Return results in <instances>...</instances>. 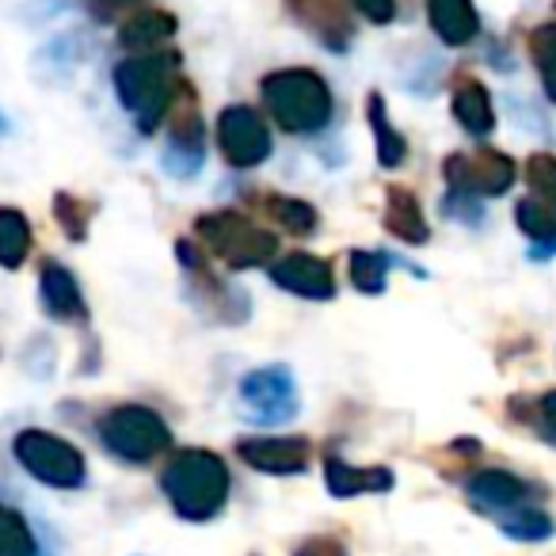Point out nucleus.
Listing matches in <instances>:
<instances>
[{
	"label": "nucleus",
	"instance_id": "32",
	"mask_svg": "<svg viewBox=\"0 0 556 556\" xmlns=\"http://www.w3.org/2000/svg\"><path fill=\"white\" fill-rule=\"evenodd\" d=\"M358 12H363V20H370V24L386 27L396 20V0H351Z\"/></svg>",
	"mask_w": 556,
	"mask_h": 556
},
{
	"label": "nucleus",
	"instance_id": "7",
	"mask_svg": "<svg viewBox=\"0 0 556 556\" xmlns=\"http://www.w3.org/2000/svg\"><path fill=\"white\" fill-rule=\"evenodd\" d=\"M237 396L240 408H244V419H252L260 427L290 424L298 416V381L294 370L282 363L248 370L237 386Z\"/></svg>",
	"mask_w": 556,
	"mask_h": 556
},
{
	"label": "nucleus",
	"instance_id": "9",
	"mask_svg": "<svg viewBox=\"0 0 556 556\" xmlns=\"http://www.w3.org/2000/svg\"><path fill=\"white\" fill-rule=\"evenodd\" d=\"M214 138L222 156L229 161V168H260L270 156V149H275L267 118L255 108H248V103L222 108V115L214 123Z\"/></svg>",
	"mask_w": 556,
	"mask_h": 556
},
{
	"label": "nucleus",
	"instance_id": "2",
	"mask_svg": "<svg viewBox=\"0 0 556 556\" xmlns=\"http://www.w3.org/2000/svg\"><path fill=\"white\" fill-rule=\"evenodd\" d=\"M161 492L184 522H210L229 503V465L214 450L187 446L179 454H172L168 465L161 469Z\"/></svg>",
	"mask_w": 556,
	"mask_h": 556
},
{
	"label": "nucleus",
	"instance_id": "30",
	"mask_svg": "<svg viewBox=\"0 0 556 556\" xmlns=\"http://www.w3.org/2000/svg\"><path fill=\"white\" fill-rule=\"evenodd\" d=\"M54 217H58V225L65 229V237L70 240H85L88 237V202H80L77 194H70V191H62V194H54Z\"/></svg>",
	"mask_w": 556,
	"mask_h": 556
},
{
	"label": "nucleus",
	"instance_id": "15",
	"mask_svg": "<svg viewBox=\"0 0 556 556\" xmlns=\"http://www.w3.org/2000/svg\"><path fill=\"white\" fill-rule=\"evenodd\" d=\"M39 305L50 320H58V325H77V320H88L85 290H80L77 275L58 260H47L39 267Z\"/></svg>",
	"mask_w": 556,
	"mask_h": 556
},
{
	"label": "nucleus",
	"instance_id": "26",
	"mask_svg": "<svg viewBox=\"0 0 556 556\" xmlns=\"http://www.w3.org/2000/svg\"><path fill=\"white\" fill-rule=\"evenodd\" d=\"M389 267H393V255L386 252H370V248H355L348 260V270H351V287L358 294H381L386 290V278H389Z\"/></svg>",
	"mask_w": 556,
	"mask_h": 556
},
{
	"label": "nucleus",
	"instance_id": "27",
	"mask_svg": "<svg viewBox=\"0 0 556 556\" xmlns=\"http://www.w3.org/2000/svg\"><path fill=\"white\" fill-rule=\"evenodd\" d=\"M526 50H530V62L538 70V80L545 88V96L556 103V24H538L526 39Z\"/></svg>",
	"mask_w": 556,
	"mask_h": 556
},
{
	"label": "nucleus",
	"instance_id": "1",
	"mask_svg": "<svg viewBox=\"0 0 556 556\" xmlns=\"http://www.w3.org/2000/svg\"><path fill=\"white\" fill-rule=\"evenodd\" d=\"M179 54L176 50H146V54H134L126 62L115 65V96L126 108V115L134 118L138 134H156V126L172 115L179 92Z\"/></svg>",
	"mask_w": 556,
	"mask_h": 556
},
{
	"label": "nucleus",
	"instance_id": "33",
	"mask_svg": "<svg viewBox=\"0 0 556 556\" xmlns=\"http://www.w3.org/2000/svg\"><path fill=\"white\" fill-rule=\"evenodd\" d=\"M533 424L541 427V434H548V439L556 442V389L538 401V408H533Z\"/></svg>",
	"mask_w": 556,
	"mask_h": 556
},
{
	"label": "nucleus",
	"instance_id": "22",
	"mask_svg": "<svg viewBox=\"0 0 556 556\" xmlns=\"http://www.w3.org/2000/svg\"><path fill=\"white\" fill-rule=\"evenodd\" d=\"M31 244H35V232L24 210L0 206V267L20 270L27 263V255H31Z\"/></svg>",
	"mask_w": 556,
	"mask_h": 556
},
{
	"label": "nucleus",
	"instance_id": "21",
	"mask_svg": "<svg viewBox=\"0 0 556 556\" xmlns=\"http://www.w3.org/2000/svg\"><path fill=\"white\" fill-rule=\"evenodd\" d=\"M366 118H370V130H374L378 164H381V168H389V172L401 168V164L408 161V141H404V134L396 130L393 123H389L381 92H370V100H366Z\"/></svg>",
	"mask_w": 556,
	"mask_h": 556
},
{
	"label": "nucleus",
	"instance_id": "17",
	"mask_svg": "<svg viewBox=\"0 0 556 556\" xmlns=\"http://www.w3.org/2000/svg\"><path fill=\"white\" fill-rule=\"evenodd\" d=\"M450 111H454L457 126H462L469 138L484 141L488 134L495 130V103L492 92L480 85L477 77H462L454 85V96H450Z\"/></svg>",
	"mask_w": 556,
	"mask_h": 556
},
{
	"label": "nucleus",
	"instance_id": "20",
	"mask_svg": "<svg viewBox=\"0 0 556 556\" xmlns=\"http://www.w3.org/2000/svg\"><path fill=\"white\" fill-rule=\"evenodd\" d=\"M176 27H179V20L172 16V12L146 9L118 27V42H123L126 50H134V54H146V50H161L164 42H172Z\"/></svg>",
	"mask_w": 556,
	"mask_h": 556
},
{
	"label": "nucleus",
	"instance_id": "12",
	"mask_svg": "<svg viewBox=\"0 0 556 556\" xmlns=\"http://www.w3.org/2000/svg\"><path fill=\"white\" fill-rule=\"evenodd\" d=\"M270 282L278 290H287L294 298H305V302H332L336 298V270L328 260L313 252H290V255H278L275 263L267 267Z\"/></svg>",
	"mask_w": 556,
	"mask_h": 556
},
{
	"label": "nucleus",
	"instance_id": "25",
	"mask_svg": "<svg viewBox=\"0 0 556 556\" xmlns=\"http://www.w3.org/2000/svg\"><path fill=\"white\" fill-rule=\"evenodd\" d=\"M495 526H500L510 541H548L556 533V522L538 503H522V507L507 510V515L495 518Z\"/></svg>",
	"mask_w": 556,
	"mask_h": 556
},
{
	"label": "nucleus",
	"instance_id": "13",
	"mask_svg": "<svg viewBox=\"0 0 556 556\" xmlns=\"http://www.w3.org/2000/svg\"><path fill=\"white\" fill-rule=\"evenodd\" d=\"M465 500H469V507L480 510V515L500 518V515H507V510L530 503V484L510 469H480L465 480Z\"/></svg>",
	"mask_w": 556,
	"mask_h": 556
},
{
	"label": "nucleus",
	"instance_id": "28",
	"mask_svg": "<svg viewBox=\"0 0 556 556\" xmlns=\"http://www.w3.org/2000/svg\"><path fill=\"white\" fill-rule=\"evenodd\" d=\"M0 556H39L31 526L9 503H0Z\"/></svg>",
	"mask_w": 556,
	"mask_h": 556
},
{
	"label": "nucleus",
	"instance_id": "3",
	"mask_svg": "<svg viewBox=\"0 0 556 556\" xmlns=\"http://www.w3.org/2000/svg\"><path fill=\"white\" fill-rule=\"evenodd\" d=\"M260 96L278 130L298 134V138L320 134L336 115V96L317 70H298V65H290V70L267 73L260 85Z\"/></svg>",
	"mask_w": 556,
	"mask_h": 556
},
{
	"label": "nucleus",
	"instance_id": "11",
	"mask_svg": "<svg viewBox=\"0 0 556 556\" xmlns=\"http://www.w3.org/2000/svg\"><path fill=\"white\" fill-rule=\"evenodd\" d=\"M237 457L263 477H298L309 469L313 446L302 434H260V439H240Z\"/></svg>",
	"mask_w": 556,
	"mask_h": 556
},
{
	"label": "nucleus",
	"instance_id": "10",
	"mask_svg": "<svg viewBox=\"0 0 556 556\" xmlns=\"http://www.w3.org/2000/svg\"><path fill=\"white\" fill-rule=\"evenodd\" d=\"M161 164L176 179H194L206 164V123H202L191 92H184V103L176 100L172 108V130L164 141Z\"/></svg>",
	"mask_w": 556,
	"mask_h": 556
},
{
	"label": "nucleus",
	"instance_id": "31",
	"mask_svg": "<svg viewBox=\"0 0 556 556\" xmlns=\"http://www.w3.org/2000/svg\"><path fill=\"white\" fill-rule=\"evenodd\" d=\"M294 556H351V553L340 538H332V533H317V538L302 541V545L294 548Z\"/></svg>",
	"mask_w": 556,
	"mask_h": 556
},
{
	"label": "nucleus",
	"instance_id": "4",
	"mask_svg": "<svg viewBox=\"0 0 556 556\" xmlns=\"http://www.w3.org/2000/svg\"><path fill=\"white\" fill-rule=\"evenodd\" d=\"M202 248L210 255L225 263L232 270H252V267H270L278 255V237L263 225L248 222L237 210H214V214H202L194 222Z\"/></svg>",
	"mask_w": 556,
	"mask_h": 556
},
{
	"label": "nucleus",
	"instance_id": "29",
	"mask_svg": "<svg viewBox=\"0 0 556 556\" xmlns=\"http://www.w3.org/2000/svg\"><path fill=\"white\" fill-rule=\"evenodd\" d=\"M526 187H530V199L545 202L556 214V156L553 153H533L526 161Z\"/></svg>",
	"mask_w": 556,
	"mask_h": 556
},
{
	"label": "nucleus",
	"instance_id": "14",
	"mask_svg": "<svg viewBox=\"0 0 556 556\" xmlns=\"http://www.w3.org/2000/svg\"><path fill=\"white\" fill-rule=\"evenodd\" d=\"M290 16L313 35L325 50H343L355 39V27H351V12L343 0H287Z\"/></svg>",
	"mask_w": 556,
	"mask_h": 556
},
{
	"label": "nucleus",
	"instance_id": "5",
	"mask_svg": "<svg viewBox=\"0 0 556 556\" xmlns=\"http://www.w3.org/2000/svg\"><path fill=\"white\" fill-rule=\"evenodd\" d=\"M96 439L126 465H149L172 450V427L146 404H115L96 419Z\"/></svg>",
	"mask_w": 556,
	"mask_h": 556
},
{
	"label": "nucleus",
	"instance_id": "8",
	"mask_svg": "<svg viewBox=\"0 0 556 556\" xmlns=\"http://www.w3.org/2000/svg\"><path fill=\"white\" fill-rule=\"evenodd\" d=\"M442 176H446L450 191L472 194V199H500L515 187L518 164L507 153L484 146L477 153H450L442 164Z\"/></svg>",
	"mask_w": 556,
	"mask_h": 556
},
{
	"label": "nucleus",
	"instance_id": "34",
	"mask_svg": "<svg viewBox=\"0 0 556 556\" xmlns=\"http://www.w3.org/2000/svg\"><path fill=\"white\" fill-rule=\"evenodd\" d=\"M85 4L96 20H115L118 12L134 9V4H141V0H85Z\"/></svg>",
	"mask_w": 556,
	"mask_h": 556
},
{
	"label": "nucleus",
	"instance_id": "16",
	"mask_svg": "<svg viewBox=\"0 0 556 556\" xmlns=\"http://www.w3.org/2000/svg\"><path fill=\"white\" fill-rule=\"evenodd\" d=\"M396 480L393 469L386 465H351L340 457V450H328L325 457V488L336 495V500H351V495H363V492H389Z\"/></svg>",
	"mask_w": 556,
	"mask_h": 556
},
{
	"label": "nucleus",
	"instance_id": "24",
	"mask_svg": "<svg viewBox=\"0 0 556 556\" xmlns=\"http://www.w3.org/2000/svg\"><path fill=\"white\" fill-rule=\"evenodd\" d=\"M263 210H267V217L275 225H282L287 232H294V237H313L320 225V214L313 202L305 199H294V194H267V202H263Z\"/></svg>",
	"mask_w": 556,
	"mask_h": 556
},
{
	"label": "nucleus",
	"instance_id": "23",
	"mask_svg": "<svg viewBox=\"0 0 556 556\" xmlns=\"http://www.w3.org/2000/svg\"><path fill=\"white\" fill-rule=\"evenodd\" d=\"M515 222L518 229L530 237L533 244V260H548L556 255V214L538 199H522L515 206Z\"/></svg>",
	"mask_w": 556,
	"mask_h": 556
},
{
	"label": "nucleus",
	"instance_id": "18",
	"mask_svg": "<svg viewBox=\"0 0 556 556\" xmlns=\"http://www.w3.org/2000/svg\"><path fill=\"white\" fill-rule=\"evenodd\" d=\"M427 20L446 47H469L480 35V16L472 0H427Z\"/></svg>",
	"mask_w": 556,
	"mask_h": 556
},
{
	"label": "nucleus",
	"instance_id": "19",
	"mask_svg": "<svg viewBox=\"0 0 556 556\" xmlns=\"http://www.w3.org/2000/svg\"><path fill=\"white\" fill-rule=\"evenodd\" d=\"M386 229L412 248L431 240V225L424 217V206H419V199L408 187H389L386 191Z\"/></svg>",
	"mask_w": 556,
	"mask_h": 556
},
{
	"label": "nucleus",
	"instance_id": "6",
	"mask_svg": "<svg viewBox=\"0 0 556 556\" xmlns=\"http://www.w3.org/2000/svg\"><path fill=\"white\" fill-rule=\"evenodd\" d=\"M12 457H16L27 477H35L47 488H58V492H77V488L88 484L85 454L70 439H62L54 431H42V427L20 431L12 439Z\"/></svg>",
	"mask_w": 556,
	"mask_h": 556
}]
</instances>
